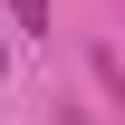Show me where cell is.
I'll list each match as a JSON object with an SVG mask.
<instances>
[{"label":"cell","instance_id":"2","mask_svg":"<svg viewBox=\"0 0 125 125\" xmlns=\"http://www.w3.org/2000/svg\"><path fill=\"white\" fill-rule=\"evenodd\" d=\"M67 125H87V115H67Z\"/></svg>","mask_w":125,"mask_h":125},{"label":"cell","instance_id":"1","mask_svg":"<svg viewBox=\"0 0 125 125\" xmlns=\"http://www.w3.org/2000/svg\"><path fill=\"white\" fill-rule=\"evenodd\" d=\"M19 10V29H48V0H10Z\"/></svg>","mask_w":125,"mask_h":125}]
</instances>
